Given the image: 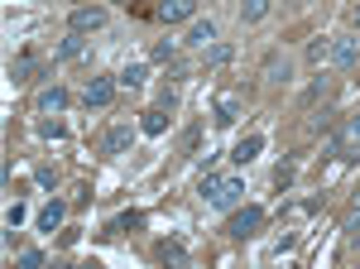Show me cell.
Returning <instances> with one entry per match:
<instances>
[{
  "label": "cell",
  "instance_id": "cell-30",
  "mask_svg": "<svg viewBox=\"0 0 360 269\" xmlns=\"http://www.w3.org/2000/svg\"><path fill=\"white\" fill-rule=\"evenodd\" d=\"M351 207H356V212H360V183H356V192H351Z\"/></svg>",
  "mask_w": 360,
  "mask_h": 269
},
{
  "label": "cell",
  "instance_id": "cell-12",
  "mask_svg": "<svg viewBox=\"0 0 360 269\" xmlns=\"http://www.w3.org/2000/svg\"><path fill=\"white\" fill-rule=\"evenodd\" d=\"M154 260H159V265H188V250L178 241H159L154 245Z\"/></svg>",
  "mask_w": 360,
  "mask_h": 269
},
{
  "label": "cell",
  "instance_id": "cell-17",
  "mask_svg": "<svg viewBox=\"0 0 360 269\" xmlns=\"http://www.w3.org/2000/svg\"><path fill=\"white\" fill-rule=\"evenodd\" d=\"M164 125H168V120H164V111H159V106L139 115V130H144V134H164Z\"/></svg>",
  "mask_w": 360,
  "mask_h": 269
},
{
  "label": "cell",
  "instance_id": "cell-10",
  "mask_svg": "<svg viewBox=\"0 0 360 269\" xmlns=\"http://www.w3.org/2000/svg\"><path fill=\"white\" fill-rule=\"evenodd\" d=\"M130 139H135V130H130V125H111V130H106V139H101V149H106V154H125V149H130Z\"/></svg>",
  "mask_w": 360,
  "mask_h": 269
},
{
  "label": "cell",
  "instance_id": "cell-19",
  "mask_svg": "<svg viewBox=\"0 0 360 269\" xmlns=\"http://www.w3.org/2000/svg\"><path fill=\"white\" fill-rule=\"evenodd\" d=\"M307 63H332V39H317V44H307Z\"/></svg>",
  "mask_w": 360,
  "mask_h": 269
},
{
  "label": "cell",
  "instance_id": "cell-25",
  "mask_svg": "<svg viewBox=\"0 0 360 269\" xmlns=\"http://www.w3.org/2000/svg\"><path fill=\"white\" fill-rule=\"evenodd\" d=\"M20 265H25V269H39V265H44V250H20Z\"/></svg>",
  "mask_w": 360,
  "mask_h": 269
},
{
  "label": "cell",
  "instance_id": "cell-13",
  "mask_svg": "<svg viewBox=\"0 0 360 269\" xmlns=\"http://www.w3.org/2000/svg\"><path fill=\"white\" fill-rule=\"evenodd\" d=\"M236 115H240V96H236V92H221V96H217V120L231 125Z\"/></svg>",
  "mask_w": 360,
  "mask_h": 269
},
{
  "label": "cell",
  "instance_id": "cell-28",
  "mask_svg": "<svg viewBox=\"0 0 360 269\" xmlns=\"http://www.w3.org/2000/svg\"><path fill=\"white\" fill-rule=\"evenodd\" d=\"M39 134H44V139H58V134H63V125H58V120H44V125H39Z\"/></svg>",
  "mask_w": 360,
  "mask_h": 269
},
{
  "label": "cell",
  "instance_id": "cell-9",
  "mask_svg": "<svg viewBox=\"0 0 360 269\" xmlns=\"http://www.w3.org/2000/svg\"><path fill=\"white\" fill-rule=\"evenodd\" d=\"M183 44H193V49H212V44H217V25H212V20H193L188 34H183Z\"/></svg>",
  "mask_w": 360,
  "mask_h": 269
},
{
  "label": "cell",
  "instance_id": "cell-6",
  "mask_svg": "<svg viewBox=\"0 0 360 269\" xmlns=\"http://www.w3.org/2000/svg\"><path fill=\"white\" fill-rule=\"evenodd\" d=\"M115 87H120L115 77H91V82L82 87V101H86V106H111Z\"/></svg>",
  "mask_w": 360,
  "mask_h": 269
},
{
  "label": "cell",
  "instance_id": "cell-1",
  "mask_svg": "<svg viewBox=\"0 0 360 269\" xmlns=\"http://www.w3.org/2000/svg\"><path fill=\"white\" fill-rule=\"evenodd\" d=\"M197 192H202L212 207L231 212V207H240V197H245V183H240V178H217V173H207V178L197 183Z\"/></svg>",
  "mask_w": 360,
  "mask_h": 269
},
{
  "label": "cell",
  "instance_id": "cell-24",
  "mask_svg": "<svg viewBox=\"0 0 360 269\" xmlns=\"http://www.w3.org/2000/svg\"><path fill=\"white\" fill-rule=\"evenodd\" d=\"M139 221H144L139 212H130V216H115V221H111V231H130V226H139Z\"/></svg>",
  "mask_w": 360,
  "mask_h": 269
},
{
  "label": "cell",
  "instance_id": "cell-31",
  "mask_svg": "<svg viewBox=\"0 0 360 269\" xmlns=\"http://www.w3.org/2000/svg\"><path fill=\"white\" fill-rule=\"evenodd\" d=\"M356 29H360V5H356Z\"/></svg>",
  "mask_w": 360,
  "mask_h": 269
},
{
  "label": "cell",
  "instance_id": "cell-7",
  "mask_svg": "<svg viewBox=\"0 0 360 269\" xmlns=\"http://www.w3.org/2000/svg\"><path fill=\"white\" fill-rule=\"evenodd\" d=\"M34 111H39V115H63V111H68V92H63V87H44V92L34 96Z\"/></svg>",
  "mask_w": 360,
  "mask_h": 269
},
{
  "label": "cell",
  "instance_id": "cell-11",
  "mask_svg": "<svg viewBox=\"0 0 360 269\" xmlns=\"http://www.w3.org/2000/svg\"><path fill=\"white\" fill-rule=\"evenodd\" d=\"M259 149H264V134H245V139L231 149V159H236V163H250V159H259Z\"/></svg>",
  "mask_w": 360,
  "mask_h": 269
},
{
  "label": "cell",
  "instance_id": "cell-29",
  "mask_svg": "<svg viewBox=\"0 0 360 269\" xmlns=\"http://www.w3.org/2000/svg\"><path fill=\"white\" fill-rule=\"evenodd\" d=\"M346 236H351V241L360 245V216H351V221H346Z\"/></svg>",
  "mask_w": 360,
  "mask_h": 269
},
{
  "label": "cell",
  "instance_id": "cell-22",
  "mask_svg": "<svg viewBox=\"0 0 360 269\" xmlns=\"http://www.w3.org/2000/svg\"><path fill=\"white\" fill-rule=\"evenodd\" d=\"M25 202H10V207H5V226H10V231H15V226H20V221H25Z\"/></svg>",
  "mask_w": 360,
  "mask_h": 269
},
{
  "label": "cell",
  "instance_id": "cell-16",
  "mask_svg": "<svg viewBox=\"0 0 360 269\" xmlns=\"http://www.w3.org/2000/svg\"><path fill=\"white\" fill-rule=\"evenodd\" d=\"M264 15H269V0H245V5H240V20H245V25H259Z\"/></svg>",
  "mask_w": 360,
  "mask_h": 269
},
{
  "label": "cell",
  "instance_id": "cell-14",
  "mask_svg": "<svg viewBox=\"0 0 360 269\" xmlns=\"http://www.w3.org/2000/svg\"><path fill=\"white\" fill-rule=\"evenodd\" d=\"M144 77H149V73H144V63H125V68L115 73V82H120V87H130V92L144 87Z\"/></svg>",
  "mask_w": 360,
  "mask_h": 269
},
{
  "label": "cell",
  "instance_id": "cell-15",
  "mask_svg": "<svg viewBox=\"0 0 360 269\" xmlns=\"http://www.w3.org/2000/svg\"><path fill=\"white\" fill-rule=\"evenodd\" d=\"M63 212H68L63 202H49V207H39V231H58V226H63Z\"/></svg>",
  "mask_w": 360,
  "mask_h": 269
},
{
  "label": "cell",
  "instance_id": "cell-4",
  "mask_svg": "<svg viewBox=\"0 0 360 269\" xmlns=\"http://www.w3.org/2000/svg\"><path fill=\"white\" fill-rule=\"evenodd\" d=\"M49 73V58L39 54V49H25V54H15V63H10V77L15 82H34Z\"/></svg>",
  "mask_w": 360,
  "mask_h": 269
},
{
  "label": "cell",
  "instance_id": "cell-26",
  "mask_svg": "<svg viewBox=\"0 0 360 269\" xmlns=\"http://www.w3.org/2000/svg\"><path fill=\"white\" fill-rule=\"evenodd\" d=\"M197 144H202V125H193V130H188V134H183V149H188V154H193V149H197Z\"/></svg>",
  "mask_w": 360,
  "mask_h": 269
},
{
  "label": "cell",
  "instance_id": "cell-5",
  "mask_svg": "<svg viewBox=\"0 0 360 269\" xmlns=\"http://www.w3.org/2000/svg\"><path fill=\"white\" fill-rule=\"evenodd\" d=\"M68 29H72V34H91V29H106V10H101V5H77V10L68 15Z\"/></svg>",
  "mask_w": 360,
  "mask_h": 269
},
{
  "label": "cell",
  "instance_id": "cell-23",
  "mask_svg": "<svg viewBox=\"0 0 360 269\" xmlns=\"http://www.w3.org/2000/svg\"><path fill=\"white\" fill-rule=\"evenodd\" d=\"M288 183H293V163H283V168L274 173V188L278 192H288Z\"/></svg>",
  "mask_w": 360,
  "mask_h": 269
},
{
  "label": "cell",
  "instance_id": "cell-18",
  "mask_svg": "<svg viewBox=\"0 0 360 269\" xmlns=\"http://www.w3.org/2000/svg\"><path fill=\"white\" fill-rule=\"evenodd\" d=\"M264 77H269V82H283V77H288V58H264Z\"/></svg>",
  "mask_w": 360,
  "mask_h": 269
},
{
  "label": "cell",
  "instance_id": "cell-8",
  "mask_svg": "<svg viewBox=\"0 0 360 269\" xmlns=\"http://www.w3.org/2000/svg\"><path fill=\"white\" fill-rule=\"evenodd\" d=\"M356 58H360V39H356V34L332 39V63H336V68H356Z\"/></svg>",
  "mask_w": 360,
  "mask_h": 269
},
{
  "label": "cell",
  "instance_id": "cell-3",
  "mask_svg": "<svg viewBox=\"0 0 360 269\" xmlns=\"http://www.w3.org/2000/svg\"><path fill=\"white\" fill-rule=\"evenodd\" d=\"M259 226H264V207H240V212H231V221H226V236L231 241H250Z\"/></svg>",
  "mask_w": 360,
  "mask_h": 269
},
{
  "label": "cell",
  "instance_id": "cell-27",
  "mask_svg": "<svg viewBox=\"0 0 360 269\" xmlns=\"http://www.w3.org/2000/svg\"><path fill=\"white\" fill-rule=\"evenodd\" d=\"M154 58H159V63H173V44H168V39H164V44H154Z\"/></svg>",
  "mask_w": 360,
  "mask_h": 269
},
{
  "label": "cell",
  "instance_id": "cell-21",
  "mask_svg": "<svg viewBox=\"0 0 360 269\" xmlns=\"http://www.w3.org/2000/svg\"><path fill=\"white\" fill-rule=\"evenodd\" d=\"M82 54H86L82 34H72V39H63V49H58V58H82Z\"/></svg>",
  "mask_w": 360,
  "mask_h": 269
},
{
  "label": "cell",
  "instance_id": "cell-20",
  "mask_svg": "<svg viewBox=\"0 0 360 269\" xmlns=\"http://www.w3.org/2000/svg\"><path fill=\"white\" fill-rule=\"evenodd\" d=\"M231 54H236L231 44H212V49H207V63H212V68H226V63H231Z\"/></svg>",
  "mask_w": 360,
  "mask_h": 269
},
{
  "label": "cell",
  "instance_id": "cell-2",
  "mask_svg": "<svg viewBox=\"0 0 360 269\" xmlns=\"http://www.w3.org/2000/svg\"><path fill=\"white\" fill-rule=\"evenodd\" d=\"M130 10H135V15H149V20H164V25H188L197 15V0H154V5L130 0Z\"/></svg>",
  "mask_w": 360,
  "mask_h": 269
}]
</instances>
